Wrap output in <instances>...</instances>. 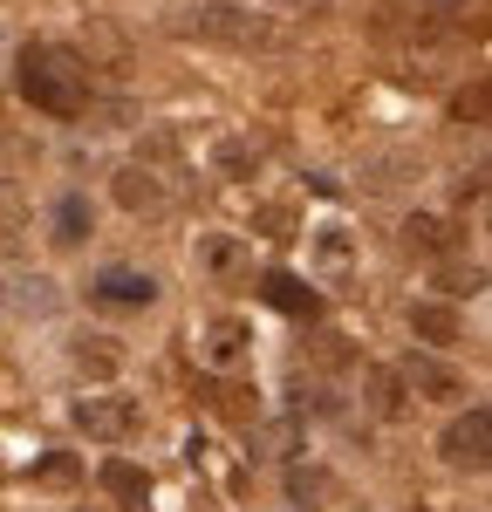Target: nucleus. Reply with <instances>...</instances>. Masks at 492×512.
<instances>
[{"label":"nucleus","instance_id":"obj_1","mask_svg":"<svg viewBox=\"0 0 492 512\" xmlns=\"http://www.w3.org/2000/svg\"><path fill=\"white\" fill-rule=\"evenodd\" d=\"M21 96L35 103L41 117H82L89 110V69H82L69 48H55V41H35V48H21Z\"/></svg>","mask_w":492,"mask_h":512},{"label":"nucleus","instance_id":"obj_2","mask_svg":"<svg viewBox=\"0 0 492 512\" xmlns=\"http://www.w3.org/2000/svg\"><path fill=\"white\" fill-rule=\"evenodd\" d=\"M178 35H199V41H226V48H274L281 28L253 7H233V0H199L178 14Z\"/></svg>","mask_w":492,"mask_h":512},{"label":"nucleus","instance_id":"obj_3","mask_svg":"<svg viewBox=\"0 0 492 512\" xmlns=\"http://www.w3.org/2000/svg\"><path fill=\"white\" fill-rule=\"evenodd\" d=\"M76 431H89L96 444H123V437H137L144 431V403L137 396H123V390H89L76 396Z\"/></svg>","mask_w":492,"mask_h":512},{"label":"nucleus","instance_id":"obj_4","mask_svg":"<svg viewBox=\"0 0 492 512\" xmlns=\"http://www.w3.org/2000/svg\"><path fill=\"white\" fill-rule=\"evenodd\" d=\"M438 451H445V465H458V472H492V403L458 410L445 431H438Z\"/></svg>","mask_w":492,"mask_h":512},{"label":"nucleus","instance_id":"obj_5","mask_svg":"<svg viewBox=\"0 0 492 512\" xmlns=\"http://www.w3.org/2000/svg\"><path fill=\"white\" fill-rule=\"evenodd\" d=\"M397 376H404V390H410V396H431V403H451V396H465V376L451 369L445 355H431V349H410L404 362H397Z\"/></svg>","mask_w":492,"mask_h":512},{"label":"nucleus","instance_id":"obj_6","mask_svg":"<svg viewBox=\"0 0 492 512\" xmlns=\"http://www.w3.org/2000/svg\"><path fill=\"white\" fill-rule=\"evenodd\" d=\"M89 294L110 301V308H151V301H158V280L137 274V267H103V274L89 280Z\"/></svg>","mask_w":492,"mask_h":512},{"label":"nucleus","instance_id":"obj_7","mask_svg":"<svg viewBox=\"0 0 492 512\" xmlns=\"http://www.w3.org/2000/svg\"><path fill=\"white\" fill-rule=\"evenodd\" d=\"M117 205H123V212H164L171 192L158 185L151 164H123V171H117Z\"/></svg>","mask_w":492,"mask_h":512},{"label":"nucleus","instance_id":"obj_8","mask_svg":"<svg viewBox=\"0 0 492 512\" xmlns=\"http://www.w3.org/2000/svg\"><path fill=\"white\" fill-rule=\"evenodd\" d=\"M410 335L431 342V349H451L458 342V308L451 301H410Z\"/></svg>","mask_w":492,"mask_h":512},{"label":"nucleus","instance_id":"obj_9","mask_svg":"<svg viewBox=\"0 0 492 512\" xmlns=\"http://www.w3.org/2000/svg\"><path fill=\"white\" fill-rule=\"evenodd\" d=\"M404 246H410V253H438V260H445L451 246H458V233H451L438 212H410V219H404Z\"/></svg>","mask_w":492,"mask_h":512},{"label":"nucleus","instance_id":"obj_10","mask_svg":"<svg viewBox=\"0 0 492 512\" xmlns=\"http://www.w3.org/2000/svg\"><path fill=\"white\" fill-rule=\"evenodd\" d=\"M199 355L212 362V369L240 362V355H246V321H233V315H226V321H212V328L199 335Z\"/></svg>","mask_w":492,"mask_h":512},{"label":"nucleus","instance_id":"obj_11","mask_svg":"<svg viewBox=\"0 0 492 512\" xmlns=\"http://www.w3.org/2000/svg\"><path fill=\"white\" fill-rule=\"evenodd\" d=\"M315 274L322 280H342L349 274V233H342V226H315Z\"/></svg>","mask_w":492,"mask_h":512},{"label":"nucleus","instance_id":"obj_12","mask_svg":"<svg viewBox=\"0 0 492 512\" xmlns=\"http://www.w3.org/2000/svg\"><path fill=\"white\" fill-rule=\"evenodd\" d=\"M287 499L294 506H328L335 499V478L322 465H287Z\"/></svg>","mask_w":492,"mask_h":512},{"label":"nucleus","instance_id":"obj_13","mask_svg":"<svg viewBox=\"0 0 492 512\" xmlns=\"http://www.w3.org/2000/svg\"><path fill=\"white\" fill-rule=\"evenodd\" d=\"M267 301L281 308V315H315L322 301H315V287L308 280H294V274H267Z\"/></svg>","mask_w":492,"mask_h":512},{"label":"nucleus","instance_id":"obj_14","mask_svg":"<svg viewBox=\"0 0 492 512\" xmlns=\"http://www.w3.org/2000/svg\"><path fill=\"white\" fill-rule=\"evenodd\" d=\"M7 301H14V308H35V315H48V308H55V280H41V274H7Z\"/></svg>","mask_w":492,"mask_h":512},{"label":"nucleus","instance_id":"obj_15","mask_svg":"<svg viewBox=\"0 0 492 512\" xmlns=\"http://www.w3.org/2000/svg\"><path fill=\"white\" fill-rule=\"evenodd\" d=\"M89 226H96V219H89V198H62V205H55V239H62V246H82V239H89Z\"/></svg>","mask_w":492,"mask_h":512},{"label":"nucleus","instance_id":"obj_16","mask_svg":"<svg viewBox=\"0 0 492 512\" xmlns=\"http://www.w3.org/2000/svg\"><path fill=\"white\" fill-rule=\"evenodd\" d=\"M117 362H123V355L110 349V335H82V342H76V369H82V376H117Z\"/></svg>","mask_w":492,"mask_h":512},{"label":"nucleus","instance_id":"obj_17","mask_svg":"<svg viewBox=\"0 0 492 512\" xmlns=\"http://www.w3.org/2000/svg\"><path fill=\"white\" fill-rule=\"evenodd\" d=\"M103 485L117 492L123 506H144V492H151V478L137 472V465H123V458H110V465H103Z\"/></svg>","mask_w":492,"mask_h":512},{"label":"nucleus","instance_id":"obj_18","mask_svg":"<svg viewBox=\"0 0 492 512\" xmlns=\"http://www.w3.org/2000/svg\"><path fill=\"white\" fill-rule=\"evenodd\" d=\"M451 117H458V123H486V117H492V82L458 89V96H451Z\"/></svg>","mask_w":492,"mask_h":512},{"label":"nucleus","instance_id":"obj_19","mask_svg":"<svg viewBox=\"0 0 492 512\" xmlns=\"http://www.w3.org/2000/svg\"><path fill=\"white\" fill-rule=\"evenodd\" d=\"M404 376H397V369H376V376H369V396H376V417H404Z\"/></svg>","mask_w":492,"mask_h":512},{"label":"nucleus","instance_id":"obj_20","mask_svg":"<svg viewBox=\"0 0 492 512\" xmlns=\"http://www.w3.org/2000/svg\"><path fill=\"white\" fill-rule=\"evenodd\" d=\"M212 158H219V171H226V178H253V171H260V151H253V144H233V137H226Z\"/></svg>","mask_w":492,"mask_h":512},{"label":"nucleus","instance_id":"obj_21","mask_svg":"<svg viewBox=\"0 0 492 512\" xmlns=\"http://www.w3.org/2000/svg\"><path fill=\"white\" fill-rule=\"evenodd\" d=\"M233 260H240V246H233V239H199V267H212V274H226V267H233Z\"/></svg>","mask_w":492,"mask_h":512},{"label":"nucleus","instance_id":"obj_22","mask_svg":"<svg viewBox=\"0 0 492 512\" xmlns=\"http://www.w3.org/2000/svg\"><path fill=\"white\" fill-rule=\"evenodd\" d=\"M438 287H445V294H479V287H486V274H479V267H445V274H438Z\"/></svg>","mask_w":492,"mask_h":512},{"label":"nucleus","instance_id":"obj_23","mask_svg":"<svg viewBox=\"0 0 492 512\" xmlns=\"http://www.w3.org/2000/svg\"><path fill=\"white\" fill-rule=\"evenodd\" d=\"M274 7H287V14H328L335 0H274Z\"/></svg>","mask_w":492,"mask_h":512},{"label":"nucleus","instance_id":"obj_24","mask_svg":"<svg viewBox=\"0 0 492 512\" xmlns=\"http://www.w3.org/2000/svg\"><path fill=\"white\" fill-rule=\"evenodd\" d=\"M424 7H431V14H451V7H465V0H424Z\"/></svg>","mask_w":492,"mask_h":512},{"label":"nucleus","instance_id":"obj_25","mask_svg":"<svg viewBox=\"0 0 492 512\" xmlns=\"http://www.w3.org/2000/svg\"><path fill=\"white\" fill-rule=\"evenodd\" d=\"M397 512H424V506H397Z\"/></svg>","mask_w":492,"mask_h":512}]
</instances>
